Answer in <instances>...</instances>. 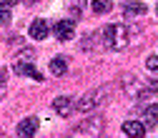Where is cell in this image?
Here are the masks:
<instances>
[{"label":"cell","instance_id":"15","mask_svg":"<svg viewBox=\"0 0 158 138\" xmlns=\"http://www.w3.org/2000/svg\"><path fill=\"white\" fill-rule=\"evenodd\" d=\"M3 23H10V5H3Z\"/></svg>","mask_w":158,"mask_h":138},{"label":"cell","instance_id":"10","mask_svg":"<svg viewBox=\"0 0 158 138\" xmlns=\"http://www.w3.org/2000/svg\"><path fill=\"white\" fill-rule=\"evenodd\" d=\"M143 123H146L148 128L158 126V103H153V106H146V108H143Z\"/></svg>","mask_w":158,"mask_h":138},{"label":"cell","instance_id":"3","mask_svg":"<svg viewBox=\"0 0 158 138\" xmlns=\"http://www.w3.org/2000/svg\"><path fill=\"white\" fill-rule=\"evenodd\" d=\"M106 95H108V88H106V86L95 88V90H88V93L81 98V101L75 103V108H78V111H83V113H88V111H93L95 106H101Z\"/></svg>","mask_w":158,"mask_h":138},{"label":"cell","instance_id":"4","mask_svg":"<svg viewBox=\"0 0 158 138\" xmlns=\"http://www.w3.org/2000/svg\"><path fill=\"white\" fill-rule=\"evenodd\" d=\"M13 70H15L18 75H28V78H33V81H43L40 70L33 65V61H15V63H13Z\"/></svg>","mask_w":158,"mask_h":138},{"label":"cell","instance_id":"12","mask_svg":"<svg viewBox=\"0 0 158 138\" xmlns=\"http://www.w3.org/2000/svg\"><path fill=\"white\" fill-rule=\"evenodd\" d=\"M146 13H148V8L143 3H126L123 5V15L126 18H131V15H146Z\"/></svg>","mask_w":158,"mask_h":138},{"label":"cell","instance_id":"8","mask_svg":"<svg viewBox=\"0 0 158 138\" xmlns=\"http://www.w3.org/2000/svg\"><path fill=\"white\" fill-rule=\"evenodd\" d=\"M73 98H68V95H58L55 101H53V111L58 113V115H63V118H68L70 113H73Z\"/></svg>","mask_w":158,"mask_h":138},{"label":"cell","instance_id":"6","mask_svg":"<svg viewBox=\"0 0 158 138\" xmlns=\"http://www.w3.org/2000/svg\"><path fill=\"white\" fill-rule=\"evenodd\" d=\"M15 133L20 136V138H33V136L38 133V118H35V115H28V118H23V121L18 123Z\"/></svg>","mask_w":158,"mask_h":138},{"label":"cell","instance_id":"16","mask_svg":"<svg viewBox=\"0 0 158 138\" xmlns=\"http://www.w3.org/2000/svg\"><path fill=\"white\" fill-rule=\"evenodd\" d=\"M18 0H3V5H15Z\"/></svg>","mask_w":158,"mask_h":138},{"label":"cell","instance_id":"11","mask_svg":"<svg viewBox=\"0 0 158 138\" xmlns=\"http://www.w3.org/2000/svg\"><path fill=\"white\" fill-rule=\"evenodd\" d=\"M48 68H50V73H53V75H65V70H68V61H65L63 55H55L53 61H50V65H48Z\"/></svg>","mask_w":158,"mask_h":138},{"label":"cell","instance_id":"18","mask_svg":"<svg viewBox=\"0 0 158 138\" xmlns=\"http://www.w3.org/2000/svg\"><path fill=\"white\" fill-rule=\"evenodd\" d=\"M156 13H158V5H156Z\"/></svg>","mask_w":158,"mask_h":138},{"label":"cell","instance_id":"9","mask_svg":"<svg viewBox=\"0 0 158 138\" xmlns=\"http://www.w3.org/2000/svg\"><path fill=\"white\" fill-rule=\"evenodd\" d=\"M146 128H148V126H146L143 121H126V123H123V133L131 136V138H143V136H146Z\"/></svg>","mask_w":158,"mask_h":138},{"label":"cell","instance_id":"14","mask_svg":"<svg viewBox=\"0 0 158 138\" xmlns=\"http://www.w3.org/2000/svg\"><path fill=\"white\" fill-rule=\"evenodd\" d=\"M146 68H148L153 75H158V53H151V55H148V61H146Z\"/></svg>","mask_w":158,"mask_h":138},{"label":"cell","instance_id":"13","mask_svg":"<svg viewBox=\"0 0 158 138\" xmlns=\"http://www.w3.org/2000/svg\"><path fill=\"white\" fill-rule=\"evenodd\" d=\"M110 8H113L110 0H90V10H93L95 15H106Z\"/></svg>","mask_w":158,"mask_h":138},{"label":"cell","instance_id":"7","mask_svg":"<svg viewBox=\"0 0 158 138\" xmlns=\"http://www.w3.org/2000/svg\"><path fill=\"white\" fill-rule=\"evenodd\" d=\"M73 30H75V20H58L53 25V35L58 38V40H70Z\"/></svg>","mask_w":158,"mask_h":138},{"label":"cell","instance_id":"5","mask_svg":"<svg viewBox=\"0 0 158 138\" xmlns=\"http://www.w3.org/2000/svg\"><path fill=\"white\" fill-rule=\"evenodd\" d=\"M48 33H50V25H48V20H43V18H35V20L30 23V28H28V35L33 38V40H45Z\"/></svg>","mask_w":158,"mask_h":138},{"label":"cell","instance_id":"2","mask_svg":"<svg viewBox=\"0 0 158 138\" xmlns=\"http://www.w3.org/2000/svg\"><path fill=\"white\" fill-rule=\"evenodd\" d=\"M103 118L101 115H93V118H85V121H81L75 128H73V133H70V138H101V133H103Z\"/></svg>","mask_w":158,"mask_h":138},{"label":"cell","instance_id":"1","mask_svg":"<svg viewBox=\"0 0 158 138\" xmlns=\"http://www.w3.org/2000/svg\"><path fill=\"white\" fill-rule=\"evenodd\" d=\"M103 40H106V48L110 50H123L131 43V28L123 23H110L103 28Z\"/></svg>","mask_w":158,"mask_h":138},{"label":"cell","instance_id":"17","mask_svg":"<svg viewBox=\"0 0 158 138\" xmlns=\"http://www.w3.org/2000/svg\"><path fill=\"white\" fill-rule=\"evenodd\" d=\"M28 3H38V0H28Z\"/></svg>","mask_w":158,"mask_h":138}]
</instances>
